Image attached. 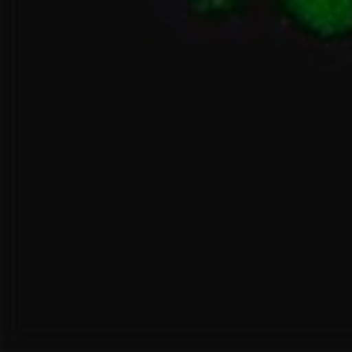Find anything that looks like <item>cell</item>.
<instances>
[{
  "mask_svg": "<svg viewBox=\"0 0 352 352\" xmlns=\"http://www.w3.org/2000/svg\"><path fill=\"white\" fill-rule=\"evenodd\" d=\"M194 18L223 21L256 6H267L314 44H349L352 41V0H176Z\"/></svg>",
  "mask_w": 352,
  "mask_h": 352,
  "instance_id": "cell-1",
  "label": "cell"
}]
</instances>
